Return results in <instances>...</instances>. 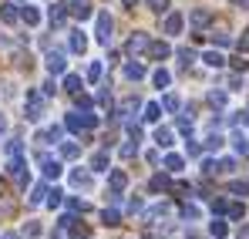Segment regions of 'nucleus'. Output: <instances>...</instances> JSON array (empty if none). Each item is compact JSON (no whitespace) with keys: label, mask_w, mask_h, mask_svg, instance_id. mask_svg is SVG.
I'll return each mask as SVG.
<instances>
[{"label":"nucleus","mask_w":249,"mask_h":239,"mask_svg":"<svg viewBox=\"0 0 249 239\" xmlns=\"http://www.w3.org/2000/svg\"><path fill=\"white\" fill-rule=\"evenodd\" d=\"M24 111H27V118L31 121H41L44 118V94L41 91H27V98H24Z\"/></svg>","instance_id":"obj_1"},{"label":"nucleus","mask_w":249,"mask_h":239,"mask_svg":"<svg viewBox=\"0 0 249 239\" xmlns=\"http://www.w3.org/2000/svg\"><path fill=\"white\" fill-rule=\"evenodd\" d=\"M71 131H84V128H94L98 125V118L94 115H68V121H64Z\"/></svg>","instance_id":"obj_2"},{"label":"nucleus","mask_w":249,"mask_h":239,"mask_svg":"<svg viewBox=\"0 0 249 239\" xmlns=\"http://www.w3.org/2000/svg\"><path fill=\"white\" fill-rule=\"evenodd\" d=\"M94 37L101 40V44H108V40H111V17H108V14H98V24H94Z\"/></svg>","instance_id":"obj_3"},{"label":"nucleus","mask_w":249,"mask_h":239,"mask_svg":"<svg viewBox=\"0 0 249 239\" xmlns=\"http://www.w3.org/2000/svg\"><path fill=\"white\" fill-rule=\"evenodd\" d=\"M148 34H131V40H128V54H145L148 51Z\"/></svg>","instance_id":"obj_4"},{"label":"nucleus","mask_w":249,"mask_h":239,"mask_svg":"<svg viewBox=\"0 0 249 239\" xmlns=\"http://www.w3.org/2000/svg\"><path fill=\"white\" fill-rule=\"evenodd\" d=\"M64 68H68V61H64V54H47V71L51 74H64Z\"/></svg>","instance_id":"obj_5"},{"label":"nucleus","mask_w":249,"mask_h":239,"mask_svg":"<svg viewBox=\"0 0 249 239\" xmlns=\"http://www.w3.org/2000/svg\"><path fill=\"white\" fill-rule=\"evenodd\" d=\"M182 24H185V17H182V14H168V17H165V34L175 37V34L182 31Z\"/></svg>","instance_id":"obj_6"},{"label":"nucleus","mask_w":249,"mask_h":239,"mask_svg":"<svg viewBox=\"0 0 249 239\" xmlns=\"http://www.w3.org/2000/svg\"><path fill=\"white\" fill-rule=\"evenodd\" d=\"M71 14H74L78 20H88V17H91V3H88V0H71Z\"/></svg>","instance_id":"obj_7"},{"label":"nucleus","mask_w":249,"mask_h":239,"mask_svg":"<svg viewBox=\"0 0 249 239\" xmlns=\"http://www.w3.org/2000/svg\"><path fill=\"white\" fill-rule=\"evenodd\" d=\"M20 20H24L27 27H37V24H41V14H37V7H24V10H20Z\"/></svg>","instance_id":"obj_8"},{"label":"nucleus","mask_w":249,"mask_h":239,"mask_svg":"<svg viewBox=\"0 0 249 239\" xmlns=\"http://www.w3.org/2000/svg\"><path fill=\"white\" fill-rule=\"evenodd\" d=\"M124 78H128V81H138V78H145V64H138V61L124 64Z\"/></svg>","instance_id":"obj_9"},{"label":"nucleus","mask_w":249,"mask_h":239,"mask_svg":"<svg viewBox=\"0 0 249 239\" xmlns=\"http://www.w3.org/2000/svg\"><path fill=\"white\" fill-rule=\"evenodd\" d=\"M148 51H152V57H155V61H165L168 54H172V47H168L165 40H159V44H148Z\"/></svg>","instance_id":"obj_10"},{"label":"nucleus","mask_w":249,"mask_h":239,"mask_svg":"<svg viewBox=\"0 0 249 239\" xmlns=\"http://www.w3.org/2000/svg\"><path fill=\"white\" fill-rule=\"evenodd\" d=\"M172 142H175V135H172V128H159V131H155V145H159V148H168Z\"/></svg>","instance_id":"obj_11"},{"label":"nucleus","mask_w":249,"mask_h":239,"mask_svg":"<svg viewBox=\"0 0 249 239\" xmlns=\"http://www.w3.org/2000/svg\"><path fill=\"white\" fill-rule=\"evenodd\" d=\"M41 165H44V175L47 179H57L61 175V162L57 159H41Z\"/></svg>","instance_id":"obj_12"},{"label":"nucleus","mask_w":249,"mask_h":239,"mask_svg":"<svg viewBox=\"0 0 249 239\" xmlns=\"http://www.w3.org/2000/svg\"><path fill=\"white\" fill-rule=\"evenodd\" d=\"M17 17H20V14H17L14 3H3V7H0V20H3V24H17Z\"/></svg>","instance_id":"obj_13"},{"label":"nucleus","mask_w":249,"mask_h":239,"mask_svg":"<svg viewBox=\"0 0 249 239\" xmlns=\"http://www.w3.org/2000/svg\"><path fill=\"white\" fill-rule=\"evenodd\" d=\"M189 24H192V27H206L209 24V10H202V7L192 10V14H189Z\"/></svg>","instance_id":"obj_14"},{"label":"nucleus","mask_w":249,"mask_h":239,"mask_svg":"<svg viewBox=\"0 0 249 239\" xmlns=\"http://www.w3.org/2000/svg\"><path fill=\"white\" fill-rule=\"evenodd\" d=\"M209 233H212L215 239H226V236H229V226H226L222 219H212V226H209Z\"/></svg>","instance_id":"obj_15"},{"label":"nucleus","mask_w":249,"mask_h":239,"mask_svg":"<svg viewBox=\"0 0 249 239\" xmlns=\"http://www.w3.org/2000/svg\"><path fill=\"white\" fill-rule=\"evenodd\" d=\"M202 61H206L209 68H222V64H226V57H222L219 51H206V54H202Z\"/></svg>","instance_id":"obj_16"},{"label":"nucleus","mask_w":249,"mask_h":239,"mask_svg":"<svg viewBox=\"0 0 249 239\" xmlns=\"http://www.w3.org/2000/svg\"><path fill=\"white\" fill-rule=\"evenodd\" d=\"M138 108H142V101H138V98H124V101H122V111H118V115H124V118H128V115H135Z\"/></svg>","instance_id":"obj_17"},{"label":"nucleus","mask_w":249,"mask_h":239,"mask_svg":"<svg viewBox=\"0 0 249 239\" xmlns=\"http://www.w3.org/2000/svg\"><path fill=\"white\" fill-rule=\"evenodd\" d=\"M71 185H74V189H91V175H88V172H74V175H71Z\"/></svg>","instance_id":"obj_18"},{"label":"nucleus","mask_w":249,"mask_h":239,"mask_svg":"<svg viewBox=\"0 0 249 239\" xmlns=\"http://www.w3.org/2000/svg\"><path fill=\"white\" fill-rule=\"evenodd\" d=\"M47 20H51V27H61L64 24V7H51L47 10Z\"/></svg>","instance_id":"obj_19"},{"label":"nucleus","mask_w":249,"mask_h":239,"mask_svg":"<svg viewBox=\"0 0 249 239\" xmlns=\"http://www.w3.org/2000/svg\"><path fill=\"white\" fill-rule=\"evenodd\" d=\"M71 51H74V54H84V51H88V37H84L81 31L71 37Z\"/></svg>","instance_id":"obj_20"},{"label":"nucleus","mask_w":249,"mask_h":239,"mask_svg":"<svg viewBox=\"0 0 249 239\" xmlns=\"http://www.w3.org/2000/svg\"><path fill=\"white\" fill-rule=\"evenodd\" d=\"M152 81H155V88H168V84H172V74H168L165 68H159V71L152 74Z\"/></svg>","instance_id":"obj_21"},{"label":"nucleus","mask_w":249,"mask_h":239,"mask_svg":"<svg viewBox=\"0 0 249 239\" xmlns=\"http://www.w3.org/2000/svg\"><path fill=\"white\" fill-rule=\"evenodd\" d=\"M142 118H145V121H159V118H162V105H155V101L145 105V115H142Z\"/></svg>","instance_id":"obj_22"},{"label":"nucleus","mask_w":249,"mask_h":239,"mask_svg":"<svg viewBox=\"0 0 249 239\" xmlns=\"http://www.w3.org/2000/svg\"><path fill=\"white\" fill-rule=\"evenodd\" d=\"M105 168H108V155H105V152L91 155V172H105Z\"/></svg>","instance_id":"obj_23"},{"label":"nucleus","mask_w":249,"mask_h":239,"mask_svg":"<svg viewBox=\"0 0 249 239\" xmlns=\"http://www.w3.org/2000/svg\"><path fill=\"white\" fill-rule=\"evenodd\" d=\"M64 135V128L61 125H54V128H47V131H41V142H57Z\"/></svg>","instance_id":"obj_24"},{"label":"nucleus","mask_w":249,"mask_h":239,"mask_svg":"<svg viewBox=\"0 0 249 239\" xmlns=\"http://www.w3.org/2000/svg\"><path fill=\"white\" fill-rule=\"evenodd\" d=\"M232 145H236V152H239V155H249V142H246V135H239V131H236V135H232Z\"/></svg>","instance_id":"obj_25"},{"label":"nucleus","mask_w":249,"mask_h":239,"mask_svg":"<svg viewBox=\"0 0 249 239\" xmlns=\"http://www.w3.org/2000/svg\"><path fill=\"white\" fill-rule=\"evenodd\" d=\"M64 88H68L71 94H81V78H78V74H68V78H64Z\"/></svg>","instance_id":"obj_26"},{"label":"nucleus","mask_w":249,"mask_h":239,"mask_svg":"<svg viewBox=\"0 0 249 239\" xmlns=\"http://www.w3.org/2000/svg\"><path fill=\"white\" fill-rule=\"evenodd\" d=\"M124 185H128V175H124V172H111V189L122 192Z\"/></svg>","instance_id":"obj_27"},{"label":"nucleus","mask_w":249,"mask_h":239,"mask_svg":"<svg viewBox=\"0 0 249 239\" xmlns=\"http://www.w3.org/2000/svg\"><path fill=\"white\" fill-rule=\"evenodd\" d=\"M61 155H64V159H78V155H81V148H78L74 142H64V145H61Z\"/></svg>","instance_id":"obj_28"},{"label":"nucleus","mask_w":249,"mask_h":239,"mask_svg":"<svg viewBox=\"0 0 249 239\" xmlns=\"http://www.w3.org/2000/svg\"><path fill=\"white\" fill-rule=\"evenodd\" d=\"M222 142H226L222 135H209V138H206V148H209V152H219V148H222Z\"/></svg>","instance_id":"obj_29"},{"label":"nucleus","mask_w":249,"mask_h":239,"mask_svg":"<svg viewBox=\"0 0 249 239\" xmlns=\"http://www.w3.org/2000/svg\"><path fill=\"white\" fill-rule=\"evenodd\" d=\"M162 108L165 111H178V94H165L162 98Z\"/></svg>","instance_id":"obj_30"},{"label":"nucleus","mask_w":249,"mask_h":239,"mask_svg":"<svg viewBox=\"0 0 249 239\" xmlns=\"http://www.w3.org/2000/svg\"><path fill=\"white\" fill-rule=\"evenodd\" d=\"M178 61H182V64L189 68V64L196 61V51H192V47H182V51H178Z\"/></svg>","instance_id":"obj_31"},{"label":"nucleus","mask_w":249,"mask_h":239,"mask_svg":"<svg viewBox=\"0 0 249 239\" xmlns=\"http://www.w3.org/2000/svg\"><path fill=\"white\" fill-rule=\"evenodd\" d=\"M209 105L222 108V105H226V91H209Z\"/></svg>","instance_id":"obj_32"},{"label":"nucleus","mask_w":249,"mask_h":239,"mask_svg":"<svg viewBox=\"0 0 249 239\" xmlns=\"http://www.w3.org/2000/svg\"><path fill=\"white\" fill-rule=\"evenodd\" d=\"M165 168H168V172H182V155H168Z\"/></svg>","instance_id":"obj_33"},{"label":"nucleus","mask_w":249,"mask_h":239,"mask_svg":"<svg viewBox=\"0 0 249 239\" xmlns=\"http://www.w3.org/2000/svg\"><path fill=\"white\" fill-rule=\"evenodd\" d=\"M162 189H168V179L165 175H155L152 179V192H162Z\"/></svg>","instance_id":"obj_34"},{"label":"nucleus","mask_w":249,"mask_h":239,"mask_svg":"<svg viewBox=\"0 0 249 239\" xmlns=\"http://www.w3.org/2000/svg\"><path fill=\"white\" fill-rule=\"evenodd\" d=\"M226 212H229V219H243V212H246V209H243L239 202H232V205H229Z\"/></svg>","instance_id":"obj_35"},{"label":"nucleus","mask_w":249,"mask_h":239,"mask_svg":"<svg viewBox=\"0 0 249 239\" xmlns=\"http://www.w3.org/2000/svg\"><path fill=\"white\" fill-rule=\"evenodd\" d=\"M182 216H185V219H199V205H192V202L182 205Z\"/></svg>","instance_id":"obj_36"},{"label":"nucleus","mask_w":249,"mask_h":239,"mask_svg":"<svg viewBox=\"0 0 249 239\" xmlns=\"http://www.w3.org/2000/svg\"><path fill=\"white\" fill-rule=\"evenodd\" d=\"M101 219H105V226H118V212H115V209H105Z\"/></svg>","instance_id":"obj_37"},{"label":"nucleus","mask_w":249,"mask_h":239,"mask_svg":"<svg viewBox=\"0 0 249 239\" xmlns=\"http://www.w3.org/2000/svg\"><path fill=\"white\" fill-rule=\"evenodd\" d=\"M44 196H47V185H37V189L31 192V202L37 205V202H44Z\"/></svg>","instance_id":"obj_38"},{"label":"nucleus","mask_w":249,"mask_h":239,"mask_svg":"<svg viewBox=\"0 0 249 239\" xmlns=\"http://www.w3.org/2000/svg\"><path fill=\"white\" fill-rule=\"evenodd\" d=\"M101 78V61H94L91 68H88V81H98Z\"/></svg>","instance_id":"obj_39"},{"label":"nucleus","mask_w":249,"mask_h":239,"mask_svg":"<svg viewBox=\"0 0 249 239\" xmlns=\"http://www.w3.org/2000/svg\"><path fill=\"white\" fill-rule=\"evenodd\" d=\"M229 189H232V196H249V185H246V182H232Z\"/></svg>","instance_id":"obj_40"},{"label":"nucleus","mask_w":249,"mask_h":239,"mask_svg":"<svg viewBox=\"0 0 249 239\" xmlns=\"http://www.w3.org/2000/svg\"><path fill=\"white\" fill-rule=\"evenodd\" d=\"M148 7H152L155 14H165V10H168V0H148Z\"/></svg>","instance_id":"obj_41"},{"label":"nucleus","mask_w":249,"mask_h":239,"mask_svg":"<svg viewBox=\"0 0 249 239\" xmlns=\"http://www.w3.org/2000/svg\"><path fill=\"white\" fill-rule=\"evenodd\" d=\"M212 40H215L219 47H226V44H232V37H229V34H222V31H219V34H212Z\"/></svg>","instance_id":"obj_42"},{"label":"nucleus","mask_w":249,"mask_h":239,"mask_svg":"<svg viewBox=\"0 0 249 239\" xmlns=\"http://www.w3.org/2000/svg\"><path fill=\"white\" fill-rule=\"evenodd\" d=\"M236 168V159H222L219 162V172H232Z\"/></svg>","instance_id":"obj_43"},{"label":"nucleus","mask_w":249,"mask_h":239,"mask_svg":"<svg viewBox=\"0 0 249 239\" xmlns=\"http://www.w3.org/2000/svg\"><path fill=\"white\" fill-rule=\"evenodd\" d=\"M178 131H182V135H192V121L182 118V121H178Z\"/></svg>","instance_id":"obj_44"},{"label":"nucleus","mask_w":249,"mask_h":239,"mask_svg":"<svg viewBox=\"0 0 249 239\" xmlns=\"http://www.w3.org/2000/svg\"><path fill=\"white\" fill-rule=\"evenodd\" d=\"M226 209H229V202H226V199H215V202H212V212H226Z\"/></svg>","instance_id":"obj_45"},{"label":"nucleus","mask_w":249,"mask_h":239,"mask_svg":"<svg viewBox=\"0 0 249 239\" xmlns=\"http://www.w3.org/2000/svg\"><path fill=\"white\" fill-rule=\"evenodd\" d=\"M47 196H51V199H47L51 209H54V205H61V192H57V189H54V192H47Z\"/></svg>","instance_id":"obj_46"},{"label":"nucleus","mask_w":249,"mask_h":239,"mask_svg":"<svg viewBox=\"0 0 249 239\" xmlns=\"http://www.w3.org/2000/svg\"><path fill=\"white\" fill-rule=\"evenodd\" d=\"M3 131H7V118H0V135H3Z\"/></svg>","instance_id":"obj_47"},{"label":"nucleus","mask_w":249,"mask_h":239,"mask_svg":"<svg viewBox=\"0 0 249 239\" xmlns=\"http://www.w3.org/2000/svg\"><path fill=\"white\" fill-rule=\"evenodd\" d=\"M122 3H124V7H135V0H122Z\"/></svg>","instance_id":"obj_48"},{"label":"nucleus","mask_w":249,"mask_h":239,"mask_svg":"<svg viewBox=\"0 0 249 239\" xmlns=\"http://www.w3.org/2000/svg\"><path fill=\"white\" fill-rule=\"evenodd\" d=\"M3 239H17V236H3Z\"/></svg>","instance_id":"obj_49"},{"label":"nucleus","mask_w":249,"mask_h":239,"mask_svg":"<svg viewBox=\"0 0 249 239\" xmlns=\"http://www.w3.org/2000/svg\"><path fill=\"white\" fill-rule=\"evenodd\" d=\"M246 121H249V111H246Z\"/></svg>","instance_id":"obj_50"}]
</instances>
